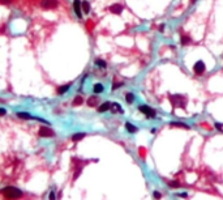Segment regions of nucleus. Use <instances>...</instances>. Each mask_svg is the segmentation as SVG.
<instances>
[{"label":"nucleus","instance_id":"1","mask_svg":"<svg viewBox=\"0 0 223 200\" xmlns=\"http://www.w3.org/2000/svg\"><path fill=\"white\" fill-rule=\"evenodd\" d=\"M170 101H171L173 107H185L187 106V98L181 94H173V96H170Z\"/></svg>","mask_w":223,"mask_h":200},{"label":"nucleus","instance_id":"2","mask_svg":"<svg viewBox=\"0 0 223 200\" xmlns=\"http://www.w3.org/2000/svg\"><path fill=\"white\" fill-rule=\"evenodd\" d=\"M3 195L5 196V198L8 199H17L20 198V196L22 195V191L16 187H5L4 190H3Z\"/></svg>","mask_w":223,"mask_h":200},{"label":"nucleus","instance_id":"3","mask_svg":"<svg viewBox=\"0 0 223 200\" xmlns=\"http://www.w3.org/2000/svg\"><path fill=\"white\" fill-rule=\"evenodd\" d=\"M138 110H140L142 114H145L147 118H154V116H155V114H157L155 110H153L152 107L146 106V105H141V106L138 107Z\"/></svg>","mask_w":223,"mask_h":200},{"label":"nucleus","instance_id":"4","mask_svg":"<svg viewBox=\"0 0 223 200\" xmlns=\"http://www.w3.org/2000/svg\"><path fill=\"white\" fill-rule=\"evenodd\" d=\"M58 5H59L58 0H42V3H41V7L43 9H54V8H56Z\"/></svg>","mask_w":223,"mask_h":200},{"label":"nucleus","instance_id":"5","mask_svg":"<svg viewBox=\"0 0 223 200\" xmlns=\"http://www.w3.org/2000/svg\"><path fill=\"white\" fill-rule=\"evenodd\" d=\"M38 133H39V136H42V137H52V136H55V132L51 128H48V127H41Z\"/></svg>","mask_w":223,"mask_h":200},{"label":"nucleus","instance_id":"6","mask_svg":"<svg viewBox=\"0 0 223 200\" xmlns=\"http://www.w3.org/2000/svg\"><path fill=\"white\" fill-rule=\"evenodd\" d=\"M205 70H206V67H205L204 62H201V60H198L197 63L193 65V71H195L196 75H202L205 72Z\"/></svg>","mask_w":223,"mask_h":200},{"label":"nucleus","instance_id":"7","mask_svg":"<svg viewBox=\"0 0 223 200\" xmlns=\"http://www.w3.org/2000/svg\"><path fill=\"white\" fill-rule=\"evenodd\" d=\"M73 8H74V12H76L77 17L78 18L82 17V12H81V1H80V0H74V1H73Z\"/></svg>","mask_w":223,"mask_h":200},{"label":"nucleus","instance_id":"8","mask_svg":"<svg viewBox=\"0 0 223 200\" xmlns=\"http://www.w3.org/2000/svg\"><path fill=\"white\" fill-rule=\"evenodd\" d=\"M110 12L114 13V15H120L121 12H123V5L120 4H114L110 7Z\"/></svg>","mask_w":223,"mask_h":200},{"label":"nucleus","instance_id":"9","mask_svg":"<svg viewBox=\"0 0 223 200\" xmlns=\"http://www.w3.org/2000/svg\"><path fill=\"white\" fill-rule=\"evenodd\" d=\"M125 128H127L128 132H130V133H136V132H137V127L133 126V124L129 123V122L125 123Z\"/></svg>","mask_w":223,"mask_h":200},{"label":"nucleus","instance_id":"10","mask_svg":"<svg viewBox=\"0 0 223 200\" xmlns=\"http://www.w3.org/2000/svg\"><path fill=\"white\" fill-rule=\"evenodd\" d=\"M110 107H111L110 102H104V103H102L99 107H98V111H99V113H104V111L110 110Z\"/></svg>","mask_w":223,"mask_h":200},{"label":"nucleus","instance_id":"11","mask_svg":"<svg viewBox=\"0 0 223 200\" xmlns=\"http://www.w3.org/2000/svg\"><path fill=\"white\" fill-rule=\"evenodd\" d=\"M86 136V133L85 132H80V133H74L73 136H72V140L73 141H78V140H81V139H84V137Z\"/></svg>","mask_w":223,"mask_h":200},{"label":"nucleus","instance_id":"12","mask_svg":"<svg viewBox=\"0 0 223 200\" xmlns=\"http://www.w3.org/2000/svg\"><path fill=\"white\" fill-rule=\"evenodd\" d=\"M97 103H98V97H94L93 96V97H90L89 100H87V105H89L90 107H94Z\"/></svg>","mask_w":223,"mask_h":200},{"label":"nucleus","instance_id":"13","mask_svg":"<svg viewBox=\"0 0 223 200\" xmlns=\"http://www.w3.org/2000/svg\"><path fill=\"white\" fill-rule=\"evenodd\" d=\"M18 118H22V119H35V116H31L30 114L28 113H17Z\"/></svg>","mask_w":223,"mask_h":200},{"label":"nucleus","instance_id":"14","mask_svg":"<svg viewBox=\"0 0 223 200\" xmlns=\"http://www.w3.org/2000/svg\"><path fill=\"white\" fill-rule=\"evenodd\" d=\"M81 7H82V11H84V13H89L90 12V4L87 1H84L81 3Z\"/></svg>","mask_w":223,"mask_h":200},{"label":"nucleus","instance_id":"15","mask_svg":"<svg viewBox=\"0 0 223 200\" xmlns=\"http://www.w3.org/2000/svg\"><path fill=\"white\" fill-rule=\"evenodd\" d=\"M71 85H72V84H67V85H64V86H60V88L58 89V94H64L65 92H67V90L71 88Z\"/></svg>","mask_w":223,"mask_h":200},{"label":"nucleus","instance_id":"16","mask_svg":"<svg viewBox=\"0 0 223 200\" xmlns=\"http://www.w3.org/2000/svg\"><path fill=\"white\" fill-rule=\"evenodd\" d=\"M103 89H104V88H103L102 84H95V85H94V88H93L94 93H102Z\"/></svg>","mask_w":223,"mask_h":200},{"label":"nucleus","instance_id":"17","mask_svg":"<svg viewBox=\"0 0 223 200\" xmlns=\"http://www.w3.org/2000/svg\"><path fill=\"white\" fill-rule=\"evenodd\" d=\"M82 102H84V98L81 96H77L76 98H74V101H73V105H74V106H78V105H81Z\"/></svg>","mask_w":223,"mask_h":200},{"label":"nucleus","instance_id":"18","mask_svg":"<svg viewBox=\"0 0 223 200\" xmlns=\"http://www.w3.org/2000/svg\"><path fill=\"white\" fill-rule=\"evenodd\" d=\"M111 106L114 107L112 111H117V113H123V109H121V106H120L119 103H112V105H111Z\"/></svg>","mask_w":223,"mask_h":200},{"label":"nucleus","instance_id":"19","mask_svg":"<svg viewBox=\"0 0 223 200\" xmlns=\"http://www.w3.org/2000/svg\"><path fill=\"white\" fill-rule=\"evenodd\" d=\"M171 127H183V128H189L184 123H178V122H171Z\"/></svg>","mask_w":223,"mask_h":200},{"label":"nucleus","instance_id":"20","mask_svg":"<svg viewBox=\"0 0 223 200\" xmlns=\"http://www.w3.org/2000/svg\"><path fill=\"white\" fill-rule=\"evenodd\" d=\"M95 64L98 65V67H101V68H106V62L102 60V59H97Z\"/></svg>","mask_w":223,"mask_h":200},{"label":"nucleus","instance_id":"21","mask_svg":"<svg viewBox=\"0 0 223 200\" xmlns=\"http://www.w3.org/2000/svg\"><path fill=\"white\" fill-rule=\"evenodd\" d=\"M125 100H127V102H128V103H132L133 101H134V96H133L132 93H127Z\"/></svg>","mask_w":223,"mask_h":200},{"label":"nucleus","instance_id":"22","mask_svg":"<svg viewBox=\"0 0 223 200\" xmlns=\"http://www.w3.org/2000/svg\"><path fill=\"white\" fill-rule=\"evenodd\" d=\"M189 42H191V38L187 35H181V45H188Z\"/></svg>","mask_w":223,"mask_h":200},{"label":"nucleus","instance_id":"23","mask_svg":"<svg viewBox=\"0 0 223 200\" xmlns=\"http://www.w3.org/2000/svg\"><path fill=\"white\" fill-rule=\"evenodd\" d=\"M121 85H123V84H121V83H114V84H112V90H115V89H117V88H120V86H121Z\"/></svg>","mask_w":223,"mask_h":200},{"label":"nucleus","instance_id":"24","mask_svg":"<svg viewBox=\"0 0 223 200\" xmlns=\"http://www.w3.org/2000/svg\"><path fill=\"white\" fill-rule=\"evenodd\" d=\"M170 186H171V187H180V183L179 182H171Z\"/></svg>","mask_w":223,"mask_h":200},{"label":"nucleus","instance_id":"25","mask_svg":"<svg viewBox=\"0 0 223 200\" xmlns=\"http://www.w3.org/2000/svg\"><path fill=\"white\" fill-rule=\"evenodd\" d=\"M12 1H13V0H0V3H1V4H11Z\"/></svg>","mask_w":223,"mask_h":200},{"label":"nucleus","instance_id":"26","mask_svg":"<svg viewBox=\"0 0 223 200\" xmlns=\"http://www.w3.org/2000/svg\"><path fill=\"white\" fill-rule=\"evenodd\" d=\"M5 114H7L5 109H0V115H5Z\"/></svg>","mask_w":223,"mask_h":200},{"label":"nucleus","instance_id":"27","mask_svg":"<svg viewBox=\"0 0 223 200\" xmlns=\"http://www.w3.org/2000/svg\"><path fill=\"white\" fill-rule=\"evenodd\" d=\"M154 198H157V199L160 198V194H159V192H154Z\"/></svg>","mask_w":223,"mask_h":200},{"label":"nucleus","instance_id":"28","mask_svg":"<svg viewBox=\"0 0 223 200\" xmlns=\"http://www.w3.org/2000/svg\"><path fill=\"white\" fill-rule=\"evenodd\" d=\"M163 29H165V25H160V26H159V30L163 32Z\"/></svg>","mask_w":223,"mask_h":200},{"label":"nucleus","instance_id":"29","mask_svg":"<svg viewBox=\"0 0 223 200\" xmlns=\"http://www.w3.org/2000/svg\"><path fill=\"white\" fill-rule=\"evenodd\" d=\"M50 199H55V195H54V192H51V194H50Z\"/></svg>","mask_w":223,"mask_h":200}]
</instances>
